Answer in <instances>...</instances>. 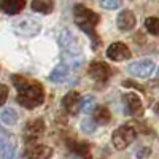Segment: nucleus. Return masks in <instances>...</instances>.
Instances as JSON below:
<instances>
[{"label":"nucleus","instance_id":"423d86ee","mask_svg":"<svg viewBox=\"0 0 159 159\" xmlns=\"http://www.w3.org/2000/svg\"><path fill=\"white\" fill-rule=\"evenodd\" d=\"M111 69L108 64L105 62H92L89 65V75L92 76V80H96L99 83H105L108 81L110 76H111Z\"/></svg>","mask_w":159,"mask_h":159},{"label":"nucleus","instance_id":"6ab92c4d","mask_svg":"<svg viewBox=\"0 0 159 159\" xmlns=\"http://www.w3.org/2000/svg\"><path fill=\"white\" fill-rule=\"evenodd\" d=\"M0 119H2V123H5L8 126H13V124L18 123V113L13 108H5L2 113H0Z\"/></svg>","mask_w":159,"mask_h":159},{"label":"nucleus","instance_id":"6e6552de","mask_svg":"<svg viewBox=\"0 0 159 159\" xmlns=\"http://www.w3.org/2000/svg\"><path fill=\"white\" fill-rule=\"evenodd\" d=\"M51 154H52V150L49 147L37 143V145H32V147H29L24 151L22 159H49Z\"/></svg>","mask_w":159,"mask_h":159},{"label":"nucleus","instance_id":"2eb2a0df","mask_svg":"<svg viewBox=\"0 0 159 159\" xmlns=\"http://www.w3.org/2000/svg\"><path fill=\"white\" fill-rule=\"evenodd\" d=\"M67 145H69V148H70L75 154L81 156L83 159H89V157H91V147H89V143H88V142H75V140H69Z\"/></svg>","mask_w":159,"mask_h":159},{"label":"nucleus","instance_id":"9d476101","mask_svg":"<svg viewBox=\"0 0 159 159\" xmlns=\"http://www.w3.org/2000/svg\"><path fill=\"white\" fill-rule=\"evenodd\" d=\"M107 56L111 61L121 62V61H126V59L130 57V51H129V48L124 43H111L107 48Z\"/></svg>","mask_w":159,"mask_h":159},{"label":"nucleus","instance_id":"39448f33","mask_svg":"<svg viewBox=\"0 0 159 159\" xmlns=\"http://www.w3.org/2000/svg\"><path fill=\"white\" fill-rule=\"evenodd\" d=\"M59 43L65 49V54H72V56H81V48H80L76 38L73 37L72 32L64 30L59 37Z\"/></svg>","mask_w":159,"mask_h":159},{"label":"nucleus","instance_id":"5701e85b","mask_svg":"<svg viewBox=\"0 0 159 159\" xmlns=\"http://www.w3.org/2000/svg\"><path fill=\"white\" fill-rule=\"evenodd\" d=\"M81 129H83L84 132H88V134H91V132H94V130H96V121H94L92 118H86V119H83Z\"/></svg>","mask_w":159,"mask_h":159},{"label":"nucleus","instance_id":"f8f14e48","mask_svg":"<svg viewBox=\"0 0 159 159\" xmlns=\"http://www.w3.org/2000/svg\"><path fill=\"white\" fill-rule=\"evenodd\" d=\"M123 103L127 115H139L142 111V100L134 92H126L123 96Z\"/></svg>","mask_w":159,"mask_h":159},{"label":"nucleus","instance_id":"393cba45","mask_svg":"<svg viewBox=\"0 0 159 159\" xmlns=\"http://www.w3.org/2000/svg\"><path fill=\"white\" fill-rule=\"evenodd\" d=\"M123 84H124L126 88H137V89H140V91L143 89L142 86H139V84H135V83H132V81H124Z\"/></svg>","mask_w":159,"mask_h":159},{"label":"nucleus","instance_id":"1a4fd4ad","mask_svg":"<svg viewBox=\"0 0 159 159\" xmlns=\"http://www.w3.org/2000/svg\"><path fill=\"white\" fill-rule=\"evenodd\" d=\"M45 132V123L43 119H34V121L25 124V129H24V137L27 142H34L37 140L40 135Z\"/></svg>","mask_w":159,"mask_h":159},{"label":"nucleus","instance_id":"9b49d317","mask_svg":"<svg viewBox=\"0 0 159 159\" xmlns=\"http://www.w3.org/2000/svg\"><path fill=\"white\" fill-rule=\"evenodd\" d=\"M40 29H42V25H40L37 21L34 19H22L16 24L15 30L21 35H25V37H34L40 32Z\"/></svg>","mask_w":159,"mask_h":159},{"label":"nucleus","instance_id":"ddd939ff","mask_svg":"<svg viewBox=\"0 0 159 159\" xmlns=\"http://www.w3.org/2000/svg\"><path fill=\"white\" fill-rule=\"evenodd\" d=\"M116 24H118L119 30H123V32H127V30H130V29H134V27H135V16H134V13L129 11V10L121 11V13L118 15Z\"/></svg>","mask_w":159,"mask_h":159},{"label":"nucleus","instance_id":"4468645a","mask_svg":"<svg viewBox=\"0 0 159 159\" xmlns=\"http://www.w3.org/2000/svg\"><path fill=\"white\" fill-rule=\"evenodd\" d=\"M25 7V0H0V10L7 15H16Z\"/></svg>","mask_w":159,"mask_h":159},{"label":"nucleus","instance_id":"dca6fc26","mask_svg":"<svg viewBox=\"0 0 159 159\" xmlns=\"http://www.w3.org/2000/svg\"><path fill=\"white\" fill-rule=\"evenodd\" d=\"M67 75H69V65L67 64H59L49 73V80L52 83H61L67 78Z\"/></svg>","mask_w":159,"mask_h":159},{"label":"nucleus","instance_id":"20e7f679","mask_svg":"<svg viewBox=\"0 0 159 159\" xmlns=\"http://www.w3.org/2000/svg\"><path fill=\"white\" fill-rule=\"evenodd\" d=\"M127 70L130 75H134L137 78H148L154 70V62L151 59H140V61L129 64Z\"/></svg>","mask_w":159,"mask_h":159},{"label":"nucleus","instance_id":"f3484780","mask_svg":"<svg viewBox=\"0 0 159 159\" xmlns=\"http://www.w3.org/2000/svg\"><path fill=\"white\" fill-rule=\"evenodd\" d=\"M92 119L99 124H108L110 119H111V113L108 108L102 107V105H97L96 110L92 111Z\"/></svg>","mask_w":159,"mask_h":159},{"label":"nucleus","instance_id":"a878e982","mask_svg":"<svg viewBox=\"0 0 159 159\" xmlns=\"http://www.w3.org/2000/svg\"><path fill=\"white\" fill-rule=\"evenodd\" d=\"M157 76H159V69H157Z\"/></svg>","mask_w":159,"mask_h":159},{"label":"nucleus","instance_id":"412c9836","mask_svg":"<svg viewBox=\"0 0 159 159\" xmlns=\"http://www.w3.org/2000/svg\"><path fill=\"white\" fill-rule=\"evenodd\" d=\"M145 27L151 35L159 37V18H147L145 21Z\"/></svg>","mask_w":159,"mask_h":159},{"label":"nucleus","instance_id":"b1692460","mask_svg":"<svg viewBox=\"0 0 159 159\" xmlns=\"http://www.w3.org/2000/svg\"><path fill=\"white\" fill-rule=\"evenodd\" d=\"M8 99V88L5 84H0V107L7 102Z\"/></svg>","mask_w":159,"mask_h":159},{"label":"nucleus","instance_id":"f03ea898","mask_svg":"<svg viewBox=\"0 0 159 159\" xmlns=\"http://www.w3.org/2000/svg\"><path fill=\"white\" fill-rule=\"evenodd\" d=\"M73 15H75V22L80 29H81L84 34H88L92 40H94L96 46H99L100 40L99 35L96 34V25L99 24V16L97 13H94L92 10H88L83 5H76L73 8Z\"/></svg>","mask_w":159,"mask_h":159},{"label":"nucleus","instance_id":"a211bd4d","mask_svg":"<svg viewBox=\"0 0 159 159\" xmlns=\"http://www.w3.org/2000/svg\"><path fill=\"white\" fill-rule=\"evenodd\" d=\"M54 8V3L52 0H32V10L43 13V15H49Z\"/></svg>","mask_w":159,"mask_h":159},{"label":"nucleus","instance_id":"7ed1b4c3","mask_svg":"<svg viewBox=\"0 0 159 159\" xmlns=\"http://www.w3.org/2000/svg\"><path fill=\"white\" fill-rule=\"evenodd\" d=\"M135 137H137V130L129 124H124L113 132L111 142H113L116 150H124L126 147H129V145L135 140Z\"/></svg>","mask_w":159,"mask_h":159},{"label":"nucleus","instance_id":"aec40b11","mask_svg":"<svg viewBox=\"0 0 159 159\" xmlns=\"http://www.w3.org/2000/svg\"><path fill=\"white\" fill-rule=\"evenodd\" d=\"M96 99L92 97V96H86V97H83L81 99V111H84V113H92L96 110Z\"/></svg>","mask_w":159,"mask_h":159},{"label":"nucleus","instance_id":"f257e3e1","mask_svg":"<svg viewBox=\"0 0 159 159\" xmlns=\"http://www.w3.org/2000/svg\"><path fill=\"white\" fill-rule=\"evenodd\" d=\"M11 80H13V84L18 89L16 100L24 108L32 110V108L38 107V105H42L45 102V91H43V86L40 83L32 81L29 78H24L21 75H13Z\"/></svg>","mask_w":159,"mask_h":159},{"label":"nucleus","instance_id":"4be33fe9","mask_svg":"<svg viewBox=\"0 0 159 159\" xmlns=\"http://www.w3.org/2000/svg\"><path fill=\"white\" fill-rule=\"evenodd\" d=\"M100 5L107 10H116L123 5V0H100Z\"/></svg>","mask_w":159,"mask_h":159},{"label":"nucleus","instance_id":"0eeeda50","mask_svg":"<svg viewBox=\"0 0 159 159\" xmlns=\"http://www.w3.org/2000/svg\"><path fill=\"white\" fill-rule=\"evenodd\" d=\"M81 99L83 97H80V92L76 91L67 92L62 99V107L70 115H76L78 111H81Z\"/></svg>","mask_w":159,"mask_h":159}]
</instances>
